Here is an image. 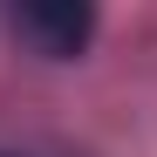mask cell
I'll list each match as a JSON object with an SVG mask.
<instances>
[{
    "label": "cell",
    "mask_w": 157,
    "mask_h": 157,
    "mask_svg": "<svg viewBox=\"0 0 157 157\" xmlns=\"http://www.w3.org/2000/svg\"><path fill=\"white\" fill-rule=\"evenodd\" d=\"M14 34H21V41H34L41 55L68 62V55H82V48H89L96 14H89V7H75V0H55V7H21V14H14Z\"/></svg>",
    "instance_id": "obj_1"
},
{
    "label": "cell",
    "mask_w": 157,
    "mask_h": 157,
    "mask_svg": "<svg viewBox=\"0 0 157 157\" xmlns=\"http://www.w3.org/2000/svg\"><path fill=\"white\" fill-rule=\"evenodd\" d=\"M0 157H7V150H0Z\"/></svg>",
    "instance_id": "obj_2"
}]
</instances>
